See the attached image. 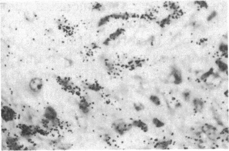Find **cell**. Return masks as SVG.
<instances>
[{
  "label": "cell",
  "mask_w": 229,
  "mask_h": 151,
  "mask_svg": "<svg viewBox=\"0 0 229 151\" xmlns=\"http://www.w3.org/2000/svg\"><path fill=\"white\" fill-rule=\"evenodd\" d=\"M132 126V124H128L122 119H119L112 124V127L117 133L122 135L129 131Z\"/></svg>",
  "instance_id": "6da1fadb"
},
{
  "label": "cell",
  "mask_w": 229,
  "mask_h": 151,
  "mask_svg": "<svg viewBox=\"0 0 229 151\" xmlns=\"http://www.w3.org/2000/svg\"><path fill=\"white\" fill-rule=\"evenodd\" d=\"M134 107L135 109L137 111H140L144 109L143 105L140 104V103H139V104H138V103L134 104Z\"/></svg>",
  "instance_id": "9c48e42d"
},
{
  "label": "cell",
  "mask_w": 229,
  "mask_h": 151,
  "mask_svg": "<svg viewBox=\"0 0 229 151\" xmlns=\"http://www.w3.org/2000/svg\"><path fill=\"white\" fill-rule=\"evenodd\" d=\"M215 12H213L210 16H209V18H208V20H210L212 19V18H214V17L215 16Z\"/></svg>",
  "instance_id": "30bf717a"
},
{
  "label": "cell",
  "mask_w": 229,
  "mask_h": 151,
  "mask_svg": "<svg viewBox=\"0 0 229 151\" xmlns=\"http://www.w3.org/2000/svg\"><path fill=\"white\" fill-rule=\"evenodd\" d=\"M44 116L49 120H53L56 119L57 113L53 108L48 107L45 110Z\"/></svg>",
  "instance_id": "277c9868"
},
{
  "label": "cell",
  "mask_w": 229,
  "mask_h": 151,
  "mask_svg": "<svg viewBox=\"0 0 229 151\" xmlns=\"http://www.w3.org/2000/svg\"><path fill=\"white\" fill-rule=\"evenodd\" d=\"M29 86L32 91L37 92L41 89L43 86L42 81L39 78L32 79L30 82Z\"/></svg>",
  "instance_id": "3957f363"
},
{
  "label": "cell",
  "mask_w": 229,
  "mask_h": 151,
  "mask_svg": "<svg viewBox=\"0 0 229 151\" xmlns=\"http://www.w3.org/2000/svg\"><path fill=\"white\" fill-rule=\"evenodd\" d=\"M150 100L153 104H155L157 106L160 105V99L157 96L152 95L150 97Z\"/></svg>",
  "instance_id": "52a82bcc"
},
{
  "label": "cell",
  "mask_w": 229,
  "mask_h": 151,
  "mask_svg": "<svg viewBox=\"0 0 229 151\" xmlns=\"http://www.w3.org/2000/svg\"><path fill=\"white\" fill-rule=\"evenodd\" d=\"M15 116V112L11 108L4 106L2 109V117L6 122L11 121L13 120Z\"/></svg>",
  "instance_id": "7a4b0ae2"
},
{
  "label": "cell",
  "mask_w": 229,
  "mask_h": 151,
  "mask_svg": "<svg viewBox=\"0 0 229 151\" xmlns=\"http://www.w3.org/2000/svg\"><path fill=\"white\" fill-rule=\"evenodd\" d=\"M153 123L154 125L157 128H160L164 126V124L157 118H153Z\"/></svg>",
  "instance_id": "ba28073f"
},
{
  "label": "cell",
  "mask_w": 229,
  "mask_h": 151,
  "mask_svg": "<svg viewBox=\"0 0 229 151\" xmlns=\"http://www.w3.org/2000/svg\"><path fill=\"white\" fill-rule=\"evenodd\" d=\"M79 107H80V109L83 113L86 114L89 112V103L84 99L81 100L80 101V104H79Z\"/></svg>",
  "instance_id": "8992f818"
},
{
  "label": "cell",
  "mask_w": 229,
  "mask_h": 151,
  "mask_svg": "<svg viewBox=\"0 0 229 151\" xmlns=\"http://www.w3.org/2000/svg\"><path fill=\"white\" fill-rule=\"evenodd\" d=\"M132 125L134 127H138L141 129L144 132H146L148 131V126L147 125L141 120L134 121L132 123Z\"/></svg>",
  "instance_id": "5b68a950"
}]
</instances>
